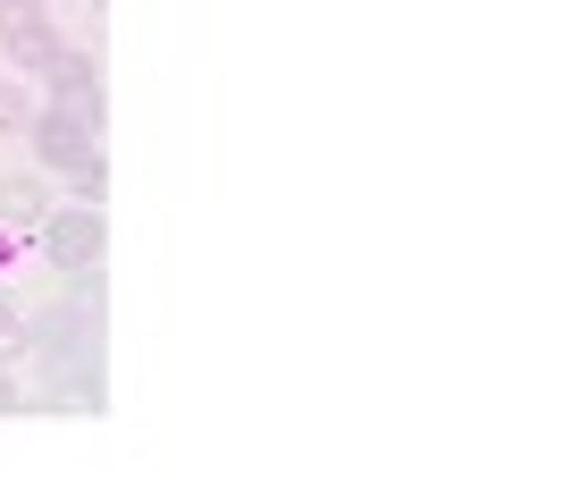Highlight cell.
<instances>
[{"instance_id": "10", "label": "cell", "mask_w": 564, "mask_h": 481, "mask_svg": "<svg viewBox=\"0 0 564 481\" xmlns=\"http://www.w3.org/2000/svg\"><path fill=\"white\" fill-rule=\"evenodd\" d=\"M0 414H25V381H18V363H0Z\"/></svg>"}, {"instance_id": "5", "label": "cell", "mask_w": 564, "mask_h": 481, "mask_svg": "<svg viewBox=\"0 0 564 481\" xmlns=\"http://www.w3.org/2000/svg\"><path fill=\"white\" fill-rule=\"evenodd\" d=\"M51 203H59V186H51L43 169H9V178H0V237H34V228H43V212Z\"/></svg>"}, {"instance_id": "1", "label": "cell", "mask_w": 564, "mask_h": 481, "mask_svg": "<svg viewBox=\"0 0 564 481\" xmlns=\"http://www.w3.org/2000/svg\"><path fill=\"white\" fill-rule=\"evenodd\" d=\"M76 363H101V321H85L68 296H59L51 313H25V372H34V381H59Z\"/></svg>"}, {"instance_id": "7", "label": "cell", "mask_w": 564, "mask_h": 481, "mask_svg": "<svg viewBox=\"0 0 564 481\" xmlns=\"http://www.w3.org/2000/svg\"><path fill=\"white\" fill-rule=\"evenodd\" d=\"M59 194H68V203H101V194H110V152H101V161H85L76 178H59Z\"/></svg>"}, {"instance_id": "8", "label": "cell", "mask_w": 564, "mask_h": 481, "mask_svg": "<svg viewBox=\"0 0 564 481\" xmlns=\"http://www.w3.org/2000/svg\"><path fill=\"white\" fill-rule=\"evenodd\" d=\"M0 363H18L25 372V313H18V296L0 288Z\"/></svg>"}, {"instance_id": "9", "label": "cell", "mask_w": 564, "mask_h": 481, "mask_svg": "<svg viewBox=\"0 0 564 481\" xmlns=\"http://www.w3.org/2000/svg\"><path fill=\"white\" fill-rule=\"evenodd\" d=\"M25 119H34V94L18 76H0V136H25Z\"/></svg>"}, {"instance_id": "3", "label": "cell", "mask_w": 564, "mask_h": 481, "mask_svg": "<svg viewBox=\"0 0 564 481\" xmlns=\"http://www.w3.org/2000/svg\"><path fill=\"white\" fill-rule=\"evenodd\" d=\"M34 76H43V101H51V110H68V119H85V127L110 119V85H101V51L94 43H59Z\"/></svg>"}, {"instance_id": "2", "label": "cell", "mask_w": 564, "mask_h": 481, "mask_svg": "<svg viewBox=\"0 0 564 481\" xmlns=\"http://www.w3.org/2000/svg\"><path fill=\"white\" fill-rule=\"evenodd\" d=\"M25 245L51 263V279H59V270H85V263H101V254H110V212H101V203H68V194H59V203L43 212V228H34Z\"/></svg>"}, {"instance_id": "6", "label": "cell", "mask_w": 564, "mask_h": 481, "mask_svg": "<svg viewBox=\"0 0 564 481\" xmlns=\"http://www.w3.org/2000/svg\"><path fill=\"white\" fill-rule=\"evenodd\" d=\"M59 296H68L85 321H101V304H110V288H101V263H85V270H59Z\"/></svg>"}, {"instance_id": "11", "label": "cell", "mask_w": 564, "mask_h": 481, "mask_svg": "<svg viewBox=\"0 0 564 481\" xmlns=\"http://www.w3.org/2000/svg\"><path fill=\"white\" fill-rule=\"evenodd\" d=\"M76 9H110V0H76Z\"/></svg>"}, {"instance_id": "4", "label": "cell", "mask_w": 564, "mask_h": 481, "mask_svg": "<svg viewBox=\"0 0 564 481\" xmlns=\"http://www.w3.org/2000/svg\"><path fill=\"white\" fill-rule=\"evenodd\" d=\"M18 145L34 152V169H43L51 186H59V178H76L85 161H101V127H85V119H68V110L34 101V119H25V136H18Z\"/></svg>"}]
</instances>
